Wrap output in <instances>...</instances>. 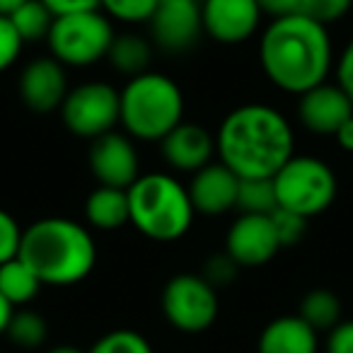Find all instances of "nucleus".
Segmentation results:
<instances>
[{"instance_id": "obj_1", "label": "nucleus", "mask_w": 353, "mask_h": 353, "mask_svg": "<svg viewBox=\"0 0 353 353\" xmlns=\"http://www.w3.org/2000/svg\"><path fill=\"white\" fill-rule=\"evenodd\" d=\"M216 152L240 179H274L295 155V133L276 107L242 104L221 121Z\"/></svg>"}, {"instance_id": "obj_2", "label": "nucleus", "mask_w": 353, "mask_h": 353, "mask_svg": "<svg viewBox=\"0 0 353 353\" xmlns=\"http://www.w3.org/2000/svg\"><path fill=\"white\" fill-rule=\"evenodd\" d=\"M259 65L274 88L298 97L327 83L334 68L329 27L305 15L271 20L259 39Z\"/></svg>"}, {"instance_id": "obj_3", "label": "nucleus", "mask_w": 353, "mask_h": 353, "mask_svg": "<svg viewBox=\"0 0 353 353\" xmlns=\"http://www.w3.org/2000/svg\"><path fill=\"white\" fill-rule=\"evenodd\" d=\"M20 259L44 285H75L92 274L97 242L92 232L70 218H41L22 232Z\"/></svg>"}, {"instance_id": "obj_4", "label": "nucleus", "mask_w": 353, "mask_h": 353, "mask_svg": "<svg viewBox=\"0 0 353 353\" xmlns=\"http://www.w3.org/2000/svg\"><path fill=\"white\" fill-rule=\"evenodd\" d=\"M128 208L133 228L155 242H174L184 237L196 216L189 189L165 172L138 176L128 189Z\"/></svg>"}, {"instance_id": "obj_5", "label": "nucleus", "mask_w": 353, "mask_h": 353, "mask_svg": "<svg viewBox=\"0 0 353 353\" xmlns=\"http://www.w3.org/2000/svg\"><path fill=\"white\" fill-rule=\"evenodd\" d=\"M123 131L136 141H157L174 131L184 117V94L179 85L162 73L131 78L119 99Z\"/></svg>"}, {"instance_id": "obj_6", "label": "nucleus", "mask_w": 353, "mask_h": 353, "mask_svg": "<svg viewBox=\"0 0 353 353\" xmlns=\"http://www.w3.org/2000/svg\"><path fill=\"white\" fill-rule=\"evenodd\" d=\"M279 208L303 218L322 216L339 194V179L324 160L312 155H293L274 176Z\"/></svg>"}, {"instance_id": "obj_7", "label": "nucleus", "mask_w": 353, "mask_h": 353, "mask_svg": "<svg viewBox=\"0 0 353 353\" xmlns=\"http://www.w3.org/2000/svg\"><path fill=\"white\" fill-rule=\"evenodd\" d=\"M114 37L117 34H114L112 20L99 10H92L56 17L46 44L59 63L88 68L107 59Z\"/></svg>"}, {"instance_id": "obj_8", "label": "nucleus", "mask_w": 353, "mask_h": 353, "mask_svg": "<svg viewBox=\"0 0 353 353\" xmlns=\"http://www.w3.org/2000/svg\"><path fill=\"white\" fill-rule=\"evenodd\" d=\"M162 314L167 324L184 334L211 329L221 312L218 290L201 274H176L162 288Z\"/></svg>"}, {"instance_id": "obj_9", "label": "nucleus", "mask_w": 353, "mask_h": 353, "mask_svg": "<svg viewBox=\"0 0 353 353\" xmlns=\"http://www.w3.org/2000/svg\"><path fill=\"white\" fill-rule=\"evenodd\" d=\"M119 99H121V92L102 80L75 85L61 104L63 126L73 136L94 141V138L114 131V126L119 123L121 119Z\"/></svg>"}, {"instance_id": "obj_10", "label": "nucleus", "mask_w": 353, "mask_h": 353, "mask_svg": "<svg viewBox=\"0 0 353 353\" xmlns=\"http://www.w3.org/2000/svg\"><path fill=\"white\" fill-rule=\"evenodd\" d=\"M88 165L99 187L131 189L141 176V160L128 133L109 131L90 141Z\"/></svg>"}, {"instance_id": "obj_11", "label": "nucleus", "mask_w": 353, "mask_h": 353, "mask_svg": "<svg viewBox=\"0 0 353 353\" xmlns=\"http://www.w3.org/2000/svg\"><path fill=\"white\" fill-rule=\"evenodd\" d=\"M152 41L167 54H184L203 34L201 0H157L150 17Z\"/></svg>"}, {"instance_id": "obj_12", "label": "nucleus", "mask_w": 353, "mask_h": 353, "mask_svg": "<svg viewBox=\"0 0 353 353\" xmlns=\"http://www.w3.org/2000/svg\"><path fill=\"white\" fill-rule=\"evenodd\" d=\"M283 250L276 235L271 216L240 213L225 235V252L237 261L240 269H256L274 259Z\"/></svg>"}, {"instance_id": "obj_13", "label": "nucleus", "mask_w": 353, "mask_h": 353, "mask_svg": "<svg viewBox=\"0 0 353 353\" xmlns=\"http://www.w3.org/2000/svg\"><path fill=\"white\" fill-rule=\"evenodd\" d=\"M201 17L213 41L235 46L256 34L264 12L256 0H201Z\"/></svg>"}, {"instance_id": "obj_14", "label": "nucleus", "mask_w": 353, "mask_h": 353, "mask_svg": "<svg viewBox=\"0 0 353 353\" xmlns=\"http://www.w3.org/2000/svg\"><path fill=\"white\" fill-rule=\"evenodd\" d=\"M20 99L30 112L51 114L61 109L65 94L70 92L65 65L59 63L54 56L34 59L22 68L20 73Z\"/></svg>"}, {"instance_id": "obj_15", "label": "nucleus", "mask_w": 353, "mask_h": 353, "mask_svg": "<svg viewBox=\"0 0 353 353\" xmlns=\"http://www.w3.org/2000/svg\"><path fill=\"white\" fill-rule=\"evenodd\" d=\"M353 117V102L336 83H322L298 99V119L314 136H336V131Z\"/></svg>"}, {"instance_id": "obj_16", "label": "nucleus", "mask_w": 353, "mask_h": 353, "mask_svg": "<svg viewBox=\"0 0 353 353\" xmlns=\"http://www.w3.org/2000/svg\"><path fill=\"white\" fill-rule=\"evenodd\" d=\"M189 199L199 216H225L237 206L240 176L223 162H208L192 174L189 182Z\"/></svg>"}, {"instance_id": "obj_17", "label": "nucleus", "mask_w": 353, "mask_h": 353, "mask_svg": "<svg viewBox=\"0 0 353 353\" xmlns=\"http://www.w3.org/2000/svg\"><path fill=\"white\" fill-rule=\"evenodd\" d=\"M162 157L176 172H199L211 162L216 152V136L208 133L201 123L182 121L172 133H167L160 141Z\"/></svg>"}, {"instance_id": "obj_18", "label": "nucleus", "mask_w": 353, "mask_h": 353, "mask_svg": "<svg viewBox=\"0 0 353 353\" xmlns=\"http://www.w3.org/2000/svg\"><path fill=\"white\" fill-rule=\"evenodd\" d=\"M319 334L300 314L276 317L261 329L256 353H317Z\"/></svg>"}, {"instance_id": "obj_19", "label": "nucleus", "mask_w": 353, "mask_h": 353, "mask_svg": "<svg viewBox=\"0 0 353 353\" xmlns=\"http://www.w3.org/2000/svg\"><path fill=\"white\" fill-rule=\"evenodd\" d=\"M85 218L90 228L97 230H119L121 225L131 223L128 189L97 187L85 201Z\"/></svg>"}, {"instance_id": "obj_20", "label": "nucleus", "mask_w": 353, "mask_h": 353, "mask_svg": "<svg viewBox=\"0 0 353 353\" xmlns=\"http://www.w3.org/2000/svg\"><path fill=\"white\" fill-rule=\"evenodd\" d=\"M107 61L114 70H119L121 75L138 78V75L148 73L152 63V46L145 37L133 34V32H123L117 34L109 46Z\"/></svg>"}, {"instance_id": "obj_21", "label": "nucleus", "mask_w": 353, "mask_h": 353, "mask_svg": "<svg viewBox=\"0 0 353 353\" xmlns=\"http://www.w3.org/2000/svg\"><path fill=\"white\" fill-rule=\"evenodd\" d=\"M41 281L37 274L17 256L12 261L0 264V295L12 305V307H27L32 300L39 295Z\"/></svg>"}, {"instance_id": "obj_22", "label": "nucleus", "mask_w": 353, "mask_h": 353, "mask_svg": "<svg viewBox=\"0 0 353 353\" xmlns=\"http://www.w3.org/2000/svg\"><path fill=\"white\" fill-rule=\"evenodd\" d=\"M298 314L314 332H332L341 322V300L329 288H312L300 300Z\"/></svg>"}, {"instance_id": "obj_23", "label": "nucleus", "mask_w": 353, "mask_h": 353, "mask_svg": "<svg viewBox=\"0 0 353 353\" xmlns=\"http://www.w3.org/2000/svg\"><path fill=\"white\" fill-rule=\"evenodd\" d=\"M8 341L17 348H25V351H34L41 348L49 339V324H46L44 314L37 312L30 307H17L12 312V319L8 324L6 332Z\"/></svg>"}, {"instance_id": "obj_24", "label": "nucleus", "mask_w": 353, "mask_h": 353, "mask_svg": "<svg viewBox=\"0 0 353 353\" xmlns=\"http://www.w3.org/2000/svg\"><path fill=\"white\" fill-rule=\"evenodd\" d=\"M15 25L17 34L25 44H34V41H46L51 34L56 17L41 0H27L17 8L12 15H8Z\"/></svg>"}, {"instance_id": "obj_25", "label": "nucleus", "mask_w": 353, "mask_h": 353, "mask_svg": "<svg viewBox=\"0 0 353 353\" xmlns=\"http://www.w3.org/2000/svg\"><path fill=\"white\" fill-rule=\"evenodd\" d=\"M235 208L250 216H271L279 208L274 179H240Z\"/></svg>"}, {"instance_id": "obj_26", "label": "nucleus", "mask_w": 353, "mask_h": 353, "mask_svg": "<svg viewBox=\"0 0 353 353\" xmlns=\"http://www.w3.org/2000/svg\"><path fill=\"white\" fill-rule=\"evenodd\" d=\"M88 353H155L152 343L136 329H112L90 346Z\"/></svg>"}, {"instance_id": "obj_27", "label": "nucleus", "mask_w": 353, "mask_h": 353, "mask_svg": "<svg viewBox=\"0 0 353 353\" xmlns=\"http://www.w3.org/2000/svg\"><path fill=\"white\" fill-rule=\"evenodd\" d=\"M99 8H104V12L119 22L141 25V22H150L157 0H99Z\"/></svg>"}, {"instance_id": "obj_28", "label": "nucleus", "mask_w": 353, "mask_h": 353, "mask_svg": "<svg viewBox=\"0 0 353 353\" xmlns=\"http://www.w3.org/2000/svg\"><path fill=\"white\" fill-rule=\"evenodd\" d=\"M351 8H353V0H303L300 15L329 27L334 22L343 20L351 12Z\"/></svg>"}, {"instance_id": "obj_29", "label": "nucleus", "mask_w": 353, "mask_h": 353, "mask_svg": "<svg viewBox=\"0 0 353 353\" xmlns=\"http://www.w3.org/2000/svg\"><path fill=\"white\" fill-rule=\"evenodd\" d=\"M271 223L276 228V235H279L281 247H293L307 232V218L298 216L293 211H285V208H276L271 213Z\"/></svg>"}, {"instance_id": "obj_30", "label": "nucleus", "mask_w": 353, "mask_h": 353, "mask_svg": "<svg viewBox=\"0 0 353 353\" xmlns=\"http://www.w3.org/2000/svg\"><path fill=\"white\" fill-rule=\"evenodd\" d=\"M237 274H240V266H237V261L232 259L228 252H221V254L208 256L206 264H203V271H201V276L216 290L223 288V285H230L232 281L237 279Z\"/></svg>"}, {"instance_id": "obj_31", "label": "nucleus", "mask_w": 353, "mask_h": 353, "mask_svg": "<svg viewBox=\"0 0 353 353\" xmlns=\"http://www.w3.org/2000/svg\"><path fill=\"white\" fill-rule=\"evenodd\" d=\"M22 228L15 221L12 213H8L6 208H0V264L12 261L20 256L22 247Z\"/></svg>"}, {"instance_id": "obj_32", "label": "nucleus", "mask_w": 353, "mask_h": 353, "mask_svg": "<svg viewBox=\"0 0 353 353\" xmlns=\"http://www.w3.org/2000/svg\"><path fill=\"white\" fill-rule=\"evenodd\" d=\"M22 46H25V41L20 39L12 20L8 15H0V73L15 63Z\"/></svg>"}, {"instance_id": "obj_33", "label": "nucleus", "mask_w": 353, "mask_h": 353, "mask_svg": "<svg viewBox=\"0 0 353 353\" xmlns=\"http://www.w3.org/2000/svg\"><path fill=\"white\" fill-rule=\"evenodd\" d=\"M334 73H336V85L353 102V37L341 49V54L336 56V61H334Z\"/></svg>"}, {"instance_id": "obj_34", "label": "nucleus", "mask_w": 353, "mask_h": 353, "mask_svg": "<svg viewBox=\"0 0 353 353\" xmlns=\"http://www.w3.org/2000/svg\"><path fill=\"white\" fill-rule=\"evenodd\" d=\"M324 353H353V319H341L327 334Z\"/></svg>"}, {"instance_id": "obj_35", "label": "nucleus", "mask_w": 353, "mask_h": 353, "mask_svg": "<svg viewBox=\"0 0 353 353\" xmlns=\"http://www.w3.org/2000/svg\"><path fill=\"white\" fill-rule=\"evenodd\" d=\"M54 17L78 15V12H92L99 10V0H41Z\"/></svg>"}, {"instance_id": "obj_36", "label": "nucleus", "mask_w": 353, "mask_h": 353, "mask_svg": "<svg viewBox=\"0 0 353 353\" xmlns=\"http://www.w3.org/2000/svg\"><path fill=\"white\" fill-rule=\"evenodd\" d=\"M264 15H269L271 20H279V17L288 15H300V6L303 0H256Z\"/></svg>"}, {"instance_id": "obj_37", "label": "nucleus", "mask_w": 353, "mask_h": 353, "mask_svg": "<svg viewBox=\"0 0 353 353\" xmlns=\"http://www.w3.org/2000/svg\"><path fill=\"white\" fill-rule=\"evenodd\" d=\"M334 138H336L339 148H341L343 152H351V155H353V117L348 119V121L343 123L341 128H339Z\"/></svg>"}, {"instance_id": "obj_38", "label": "nucleus", "mask_w": 353, "mask_h": 353, "mask_svg": "<svg viewBox=\"0 0 353 353\" xmlns=\"http://www.w3.org/2000/svg\"><path fill=\"white\" fill-rule=\"evenodd\" d=\"M12 312H15V307L0 295V336H6L8 324H10V319H12Z\"/></svg>"}, {"instance_id": "obj_39", "label": "nucleus", "mask_w": 353, "mask_h": 353, "mask_svg": "<svg viewBox=\"0 0 353 353\" xmlns=\"http://www.w3.org/2000/svg\"><path fill=\"white\" fill-rule=\"evenodd\" d=\"M27 0H0V15H12Z\"/></svg>"}, {"instance_id": "obj_40", "label": "nucleus", "mask_w": 353, "mask_h": 353, "mask_svg": "<svg viewBox=\"0 0 353 353\" xmlns=\"http://www.w3.org/2000/svg\"><path fill=\"white\" fill-rule=\"evenodd\" d=\"M46 353H88V351H80L78 346H68V343H61V346L49 348Z\"/></svg>"}]
</instances>
